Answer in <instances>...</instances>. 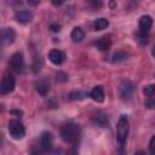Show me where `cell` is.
I'll return each mask as SVG.
<instances>
[{
    "mask_svg": "<svg viewBox=\"0 0 155 155\" xmlns=\"http://www.w3.org/2000/svg\"><path fill=\"white\" fill-rule=\"evenodd\" d=\"M16 21L18 23H22V24H27L29 22H31L33 19V15L30 11H27V10H22V11H17L16 12Z\"/></svg>",
    "mask_w": 155,
    "mask_h": 155,
    "instance_id": "cell-10",
    "label": "cell"
},
{
    "mask_svg": "<svg viewBox=\"0 0 155 155\" xmlns=\"http://www.w3.org/2000/svg\"><path fill=\"white\" fill-rule=\"evenodd\" d=\"M111 45V41L109 39V36H102L97 42H96V46L101 50V51H108L109 47Z\"/></svg>",
    "mask_w": 155,
    "mask_h": 155,
    "instance_id": "cell-16",
    "label": "cell"
},
{
    "mask_svg": "<svg viewBox=\"0 0 155 155\" xmlns=\"http://www.w3.org/2000/svg\"><path fill=\"white\" fill-rule=\"evenodd\" d=\"M50 29H51V31H53V33H58V31L61 30V25H59L58 23H52V24L50 25Z\"/></svg>",
    "mask_w": 155,
    "mask_h": 155,
    "instance_id": "cell-23",
    "label": "cell"
},
{
    "mask_svg": "<svg viewBox=\"0 0 155 155\" xmlns=\"http://www.w3.org/2000/svg\"><path fill=\"white\" fill-rule=\"evenodd\" d=\"M127 57V53L126 52H124V51H117V52H115L114 54H113V62L115 63V62H121V61H124L125 58Z\"/></svg>",
    "mask_w": 155,
    "mask_h": 155,
    "instance_id": "cell-20",
    "label": "cell"
},
{
    "mask_svg": "<svg viewBox=\"0 0 155 155\" xmlns=\"http://www.w3.org/2000/svg\"><path fill=\"white\" fill-rule=\"evenodd\" d=\"M67 155H78V150H76V148L70 149V150L67 153Z\"/></svg>",
    "mask_w": 155,
    "mask_h": 155,
    "instance_id": "cell-25",
    "label": "cell"
},
{
    "mask_svg": "<svg viewBox=\"0 0 155 155\" xmlns=\"http://www.w3.org/2000/svg\"><path fill=\"white\" fill-rule=\"evenodd\" d=\"M35 88H36L39 94L46 96L48 93V91H50V85L45 79H40V80H38L35 82Z\"/></svg>",
    "mask_w": 155,
    "mask_h": 155,
    "instance_id": "cell-14",
    "label": "cell"
},
{
    "mask_svg": "<svg viewBox=\"0 0 155 155\" xmlns=\"http://www.w3.org/2000/svg\"><path fill=\"white\" fill-rule=\"evenodd\" d=\"M0 111H1V105H0Z\"/></svg>",
    "mask_w": 155,
    "mask_h": 155,
    "instance_id": "cell-27",
    "label": "cell"
},
{
    "mask_svg": "<svg viewBox=\"0 0 155 155\" xmlns=\"http://www.w3.org/2000/svg\"><path fill=\"white\" fill-rule=\"evenodd\" d=\"M7 128H8V132H10V136L13 138V139H22L24 136H25V128H24V125L21 120L18 119H12L8 121V125H7Z\"/></svg>",
    "mask_w": 155,
    "mask_h": 155,
    "instance_id": "cell-3",
    "label": "cell"
},
{
    "mask_svg": "<svg viewBox=\"0 0 155 155\" xmlns=\"http://www.w3.org/2000/svg\"><path fill=\"white\" fill-rule=\"evenodd\" d=\"M59 133H61V138L63 139V142L68 144H74L78 142L80 137V126L73 121H69L61 127Z\"/></svg>",
    "mask_w": 155,
    "mask_h": 155,
    "instance_id": "cell-1",
    "label": "cell"
},
{
    "mask_svg": "<svg viewBox=\"0 0 155 155\" xmlns=\"http://www.w3.org/2000/svg\"><path fill=\"white\" fill-rule=\"evenodd\" d=\"M154 142H155V136H153V137H151L150 143H149V150H150V155H155V151H154Z\"/></svg>",
    "mask_w": 155,
    "mask_h": 155,
    "instance_id": "cell-24",
    "label": "cell"
},
{
    "mask_svg": "<svg viewBox=\"0 0 155 155\" xmlns=\"http://www.w3.org/2000/svg\"><path fill=\"white\" fill-rule=\"evenodd\" d=\"M90 97H91L94 102L102 103V102L104 101V97H105L103 87H102V86H96V87L90 92Z\"/></svg>",
    "mask_w": 155,
    "mask_h": 155,
    "instance_id": "cell-12",
    "label": "cell"
},
{
    "mask_svg": "<svg viewBox=\"0 0 155 155\" xmlns=\"http://www.w3.org/2000/svg\"><path fill=\"white\" fill-rule=\"evenodd\" d=\"M16 40V31L12 28H0V48L13 44Z\"/></svg>",
    "mask_w": 155,
    "mask_h": 155,
    "instance_id": "cell-4",
    "label": "cell"
},
{
    "mask_svg": "<svg viewBox=\"0 0 155 155\" xmlns=\"http://www.w3.org/2000/svg\"><path fill=\"white\" fill-rule=\"evenodd\" d=\"M153 27V18L148 15H144L139 18V30L148 33L150 30V28Z\"/></svg>",
    "mask_w": 155,
    "mask_h": 155,
    "instance_id": "cell-11",
    "label": "cell"
},
{
    "mask_svg": "<svg viewBox=\"0 0 155 155\" xmlns=\"http://www.w3.org/2000/svg\"><path fill=\"white\" fill-rule=\"evenodd\" d=\"M134 92V85L130 80H124L119 86V94L121 99L128 101Z\"/></svg>",
    "mask_w": 155,
    "mask_h": 155,
    "instance_id": "cell-7",
    "label": "cell"
},
{
    "mask_svg": "<svg viewBox=\"0 0 155 155\" xmlns=\"http://www.w3.org/2000/svg\"><path fill=\"white\" fill-rule=\"evenodd\" d=\"M56 79H57V81H59V82H64V81L68 80V75H67L65 73H63V71H58V73L56 74Z\"/></svg>",
    "mask_w": 155,
    "mask_h": 155,
    "instance_id": "cell-22",
    "label": "cell"
},
{
    "mask_svg": "<svg viewBox=\"0 0 155 155\" xmlns=\"http://www.w3.org/2000/svg\"><path fill=\"white\" fill-rule=\"evenodd\" d=\"M93 121L94 124H97L99 127H108L109 125V119L107 116V114L102 113V111H97L93 116Z\"/></svg>",
    "mask_w": 155,
    "mask_h": 155,
    "instance_id": "cell-13",
    "label": "cell"
},
{
    "mask_svg": "<svg viewBox=\"0 0 155 155\" xmlns=\"http://www.w3.org/2000/svg\"><path fill=\"white\" fill-rule=\"evenodd\" d=\"M128 130H130V124H128V117L126 115H121L119 121H117V130H116V138L120 145H124L127 136H128Z\"/></svg>",
    "mask_w": 155,
    "mask_h": 155,
    "instance_id": "cell-2",
    "label": "cell"
},
{
    "mask_svg": "<svg viewBox=\"0 0 155 155\" xmlns=\"http://www.w3.org/2000/svg\"><path fill=\"white\" fill-rule=\"evenodd\" d=\"M16 80L11 74L4 75V78L0 81V93L1 94H8L15 90Z\"/></svg>",
    "mask_w": 155,
    "mask_h": 155,
    "instance_id": "cell-5",
    "label": "cell"
},
{
    "mask_svg": "<svg viewBox=\"0 0 155 155\" xmlns=\"http://www.w3.org/2000/svg\"><path fill=\"white\" fill-rule=\"evenodd\" d=\"M109 25V21L107 18H97L94 22H93V28L94 30H103V29H107Z\"/></svg>",
    "mask_w": 155,
    "mask_h": 155,
    "instance_id": "cell-17",
    "label": "cell"
},
{
    "mask_svg": "<svg viewBox=\"0 0 155 155\" xmlns=\"http://www.w3.org/2000/svg\"><path fill=\"white\" fill-rule=\"evenodd\" d=\"M39 145L44 151H48L52 148V134L50 132H42L39 139Z\"/></svg>",
    "mask_w": 155,
    "mask_h": 155,
    "instance_id": "cell-8",
    "label": "cell"
},
{
    "mask_svg": "<svg viewBox=\"0 0 155 155\" xmlns=\"http://www.w3.org/2000/svg\"><path fill=\"white\" fill-rule=\"evenodd\" d=\"M86 96H87V93L84 92V91H73V92L69 93V97H70V99H73V101H81V99H84Z\"/></svg>",
    "mask_w": 155,
    "mask_h": 155,
    "instance_id": "cell-18",
    "label": "cell"
},
{
    "mask_svg": "<svg viewBox=\"0 0 155 155\" xmlns=\"http://www.w3.org/2000/svg\"><path fill=\"white\" fill-rule=\"evenodd\" d=\"M10 68L15 73H21L24 68V57L22 52H15L10 58Z\"/></svg>",
    "mask_w": 155,
    "mask_h": 155,
    "instance_id": "cell-6",
    "label": "cell"
},
{
    "mask_svg": "<svg viewBox=\"0 0 155 155\" xmlns=\"http://www.w3.org/2000/svg\"><path fill=\"white\" fill-rule=\"evenodd\" d=\"M137 41L140 44V45H147L148 41H149V35L148 33H144V31H138L137 33Z\"/></svg>",
    "mask_w": 155,
    "mask_h": 155,
    "instance_id": "cell-19",
    "label": "cell"
},
{
    "mask_svg": "<svg viewBox=\"0 0 155 155\" xmlns=\"http://www.w3.org/2000/svg\"><path fill=\"white\" fill-rule=\"evenodd\" d=\"M143 92H144V94L147 97H153L154 93H155V86L154 85H148V86L144 87V91Z\"/></svg>",
    "mask_w": 155,
    "mask_h": 155,
    "instance_id": "cell-21",
    "label": "cell"
},
{
    "mask_svg": "<svg viewBox=\"0 0 155 155\" xmlns=\"http://www.w3.org/2000/svg\"><path fill=\"white\" fill-rule=\"evenodd\" d=\"M70 38L74 42H81L85 38V31L81 27H75L73 30H71V34H70Z\"/></svg>",
    "mask_w": 155,
    "mask_h": 155,
    "instance_id": "cell-15",
    "label": "cell"
},
{
    "mask_svg": "<svg viewBox=\"0 0 155 155\" xmlns=\"http://www.w3.org/2000/svg\"><path fill=\"white\" fill-rule=\"evenodd\" d=\"M64 58H65L64 53L62 51H59V50H51L50 53H48V59L56 65L62 64L64 62Z\"/></svg>",
    "mask_w": 155,
    "mask_h": 155,
    "instance_id": "cell-9",
    "label": "cell"
},
{
    "mask_svg": "<svg viewBox=\"0 0 155 155\" xmlns=\"http://www.w3.org/2000/svg\"><path fill=\"white\" fill-rule=\"evenodd\" d=\"M134 155H147V154H145V151L139 150V151H136V153H134Z\"/></svg>",
    "mask_w": 155,
    "mask_h": 155,
    "instance_id": "cell-26",
    "label": "cell"
}]
</instances>
